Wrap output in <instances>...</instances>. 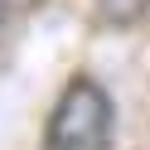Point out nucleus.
Here are the masks:
<instances>
[{
    "instance_id": "obj_1",
    "label": "nucleus",
    "mask_w": 150,
    "mask_h": 150,
    "mask_svg": "<svg viewBox=\"0 0 150 150\" xmlns=\"http://www.w3.org/2000/svg\"><path fill=\"white\" fill-rule=\"evenodd\" d=\"M111 97L102 92V82L73 78L63 87V97L53 102L49 136L44 150H111Z\"/></svg>"
},
{
    "instance_id": "obj_2",
    "label": "nucleus",
    "mask_w": 150,
    "mask_h": 150,
    "mask_svg": "<svg viewBox=\"0 0 150 150\" xmlns=\"http://www.w3.org/2000/svg\"><path fill=\"white\" fill-rule=\"evenodd\" d=\"M5 29H10V5L0 0V39H5Z\"/></svg>"
}]
</instances>
